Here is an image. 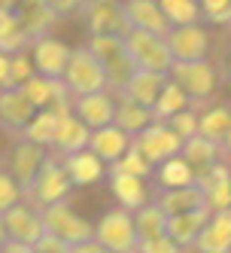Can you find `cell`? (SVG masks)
I'll return each instance as SVG.
<instances>
[{
    "instance_id": "obj_1",
    "label": "cell",
    "mask_w": 231,
    "mask_h": 253,
    "mask_svg": "<svg viewBox=\"0 0 231 253\" xmlns=\"http://www.w3.org/2000/svg\"><path fill=\"white\" fill-rule=\"evenodd\" d=\"M70 192H73V183H70L61 159L46 156L40 171L33 174L28 189L22 192V198H28V205H33V208H46V205H55V202H67Z\"/></svg>"
},
{
    "instance_id": "obj_2",
    "label": "cell",
    "mask_w": 231,
    "mask_h": 253,
    "mask_svg": "<svg viewBox=\"0 0 231 253\" xmlns=\"http://www.w3.org/2000/svg\"><path fill=\"white\" fill-rule=\"evenodd\" d=\"M122 46H125V55L134 61V67H140V70H158V74H167L170 64H173L167 43H165V37H158V34L125 28V31H122Z\"/></svg>"
},
{
    "instance_id": "obj_3",
    "label": "cell",
    "mask_w": 231,
    "mask_h": 253,
    "mask_svg": "<svg viewBox=\"0 0 231 253\" xmlns=\"http://www.w3.org/2000/svg\"><path fill=\"white\" fill-rule=\"evenodd\" d=\"M167 77L173 83H180L189 92L192 110H198L204 101H210L213 92H216V85H219V74H216V67H213L207 58H201V61H173L170 70H167Z\"/></svg>"
},
{
    "instance_id": "obj_4",
    "label": "cell",
    "mask_w": 231,
    "mask_h": 253,
    "mask_svg": "<svg viewBox=\"0 0 231 253\" xmlns=\"http://www.w3.org/2000/svg\"><path fill=\"white\" fill-rule=\"evenodd\" d=\"M95 241L106 247L110 253H137V229H134V213L125 208L106 211L95 223Z\"/></svg>"
},
{
    "instance_id": "obj_5",
    "label": "cell",
    "mask_w": 231,
    "mask_h": 253,
    "mask_svg": "<svg viewBox=\"0 0 231 253\" xmlns=\"http://www.w3.org/2000/svg\"><path fill=\"white\" fill-rule=\"evenodd\" d=\"M40 220H43V232L55 235V238L67 241V244H79L95 238V223H88L85 216H79L67 202H55L40 208Z\"/></svg>"
},
{
    "instance_id": "obj_6",
    "label": "cell",
    "mask_w": 231,
    "mask_h": 253,
    "mask_svg": "<svg viewBox=\"0 0 231 253\" xmlns=\"http://www.w3.org/2000/svg\"><path fill=\"white\" fill-rule=\"evenodd\" d=\"M61 83L67 85L70 95H88V92H100L106 88V77H103V64L92 55V49H70V61Z\"/></svg>"
},
{
    "instance_id": "obj_7",
    "label": "cell",
    "mask_w": 231,
    "mask_h": 253,
    "mask_svg": "<svg viewBox=\"0 0 231 253\" xmlns=\"http://www.w3.org/2000/svg\"><path fill=\"white\" fill-rule=\"evenodd\" d=\"M165 43L170 49L173 61H201L210 55V34L201 22L195 25H173L165 34Z\"/></svg>"
},
{
    "instance_id": "obj_8",
    "label": "cell",
    "mask_w": 231,
    "mask_h": 253,
    "mask_svg": "<svg viewBox=\"0 0 231 253\" xmlns=\"http://www.w3.org/2000/svg\"><path fill=\"white\" fill-rule=\"evenodd\" d=\"M134 147L143 153V156L152 162V165H158V162H165V159H170V156H180V150H183V137L176 134L167 122L152 119L140 134H134Z\"/></svg>"
},
{
    "instance_id": "obj_9",
    "label": "cell",
    "mask_w": 231,
    "mask_h": 253,
    "mask_svg": "<svg viewBox=\"0 0 231 253\" xmlns=\"http://www.w3.org/2000/svg\"><path fill=\"white\" fill-rule=\"evenodd\" d=\"M70 113L82 119L88 128H103L110 125L116 116V95L100 88V92H88V95H70Z\"/></svg>"
},
{
    "instance_id": "obj_10",
    "label": "cell",
    "mask_w": 231,
    "mask_h": 253,
    "mask_svg": "<svg viewBox=\"0 0 231 253\" xmlns=\"http://www.w3.org/2000/svg\"><path fill=\"white\" fill-rule=\"evenodd\" d=\"M31 61H33V70L49 80H61L64 70H67V61H70V46L55 40L52 34L33 40L31 43Z\"/></svg>"
},
{
    "instance_id": "obj_11",
    "label": "cell",
    "mask_w": 231,
    "mask_h": 253,
    "mask_svg": "<svg viewBox=\"0 0 231 253\" xmlns=\"http://www.w3.org/2000/svg\"><path fill=\"white\" fill-rule=\"evenodd\" d=\"M122 6V19H125V28H137V31H149L165 37L170 31V22L165 19L158 0H119Z\"/></svg>"
},
{
    "instance_id": "obj_12",
    "label": "cell",
    "mask_w": 231,
    "mask_h": 253,
    "mask_svg": "<svg viewBox=\"0 0 231 253\" xmlns=\"http://www.w3.org/2000/svg\"><path fill=\"white\" fill-rule=\"evenodd\" d=\"M3 216V226H6V238L12 241H22V244H37V238L43 235V220H40V208L33 205H12L9 211L0 213Z\"/></svg>"
},
{
    "instance_id": "obj_13",
    "label": "cell",
    "mask_w": 231,
    "mask_h": 253,
    "mask_svg": "<svg viewBox=\"0 0 231 253\" xmlns=\"http://www.w3.org/2000/svg\"><path fill=\"white\" fill-rule=\"evenodd\" d=\"M210 213L213 211L207 205L204 208H195V211H186V213H170L167 216V226H165L167 238H173V244L180 247V250H192L195 241H198V235H201V229L207 226Z\"/></svg>"
},
{
    "instance_id": "obj_14",
    "label": "cell",
    "mask_w": 231,
    "mask_h": 253,
    "mask_svg": "<svg viewBox=\"0 0 231 253\" xmlns=\"http://www.w3.org/2000/svg\"><path fill=\"white\" fill-rule=\"evenodd\" d=\"M46 147H40V143L33 140H25L19 137V143L12 147V156H9V174L15 177V183L22 186V192L28 189V183L33 180V174L40 171V165L46 162Z\"/></svg>"
},
{
    "instance_id": "obj_15",
    "label": "cell",
    "mask_w": 231,
    "mask_h": 253,
    "mask_svg": "<svg viewBox=\"0 0 231 253\" xmlns=\"http://www.w3.org/2000/svg\"><path fill=\"white\" fill-rule=\"evenodd\" d=\"M192 250H198V253H228L231 250V208L210 213V220L201 229Z\"/></svg>"
},
{
    "instance_id": "obj_16",
    "label": "cell",
    "mask_w": 231,
    "mask_h": 253,
    "mask_svg": "<svg viewBox=\"0 0 231 253\" xmlns=\"http://www.w3.org/2000/svg\"><path fill=\"white\" fill-rule=\"evenodd\" d=\"M88 137H92V128L76 119L73 113H61L58 116V125H55V134H52V143L49 147L55 150L58 156H67V153H76V150H85L88 147Z\"/></svg>"
},
{
    "instance_id": "obj_17",
    "label": "cell",
    "mask_w": 231,
    "mask_h": 253,
    "mask_svg": "<svg viewBox=\"0 0 231 253\" xmlns=\"http://www.w3.org/2000/svg\"><path fill=\"white\" fill-rule=\"evenodd\" d=\"M61 165H64V171H67V177H70L73 186H92V183H98V180L106 174V165L88 147L61 156Z\"/></svg>"
},
{
    "instance_id": "obj_18",
    "label": "cell",
    "mask_w": 231,
    "mask_h": 253,
    "mask_svg": "<svg viewBox=\"0 0 231 253\" xmlns=\"http://www.w3.org/2000/svg\"><path fill=\"white\" fill-rule=\"evenodd\" d=\"M131 140H134L131 134H125L116 122H110V125H103V128L92 131V137H88V150H92L103 165H113V162L131 147Z\"/></svg>"
},
{
    "instance_id": "obj_19",
    "label": "cell",
    "mask_w": 231,
    "mask_h": 253,
    "mask_svg": "<svg viewBox=\"0 0 231 253\" xmlns=\"http://www.w3.org/2000/svg\"><path fill=\"white\" fill-rule=\"evenodd\" d=\"M33 107L25 95L22 88H12V85H0V125L9 131H22L28 119L33 116Z\"/></svg>"
},
{
    "instance_id": "obj_20",
    "label": "cell",
    "mask_w": 231,
    "mask_h": 253,
    "mask_svg": "<svg viewBox=\"0 0 231 253\" xmlns=\"http://www.w3.org/2000/svg\"><path fill=\"white\" fill-rule=\"evenodd\" d=\"M85 22H88L92 34H122L125 31L119 0H85Z\"/></svg>"
},
{
    "instance_id": "obj_21",
    "label": "cell",
    "mask_w": 231,
    "mask_h": 253,
    "mask_svg": "<svg viewBox=\"0 0 231 253\" xmlns=\"http://www.w3.org/2000/svg\"><path fill=\"white\" fill-rule=\"evenodd\" d=\"M165 83H167V74H158V70H140L137 67L119 95H125V98H131V101H137V104H143V107L152 110V104H155L158 92L165 88Z\"/></svg>"
},
{
    "instance_id": "obj_22",
    "label": "cell",
    "mask_w": 231,
    "mask_h": 253,
    "mask_svg": "<svg viewBox=\"0 0 231 253\" xmlns=\"http://www.w3.org/2000/svg\"><path fill=\"white\" fill-rule=\"evenodd\" d=\"M110 171V192L116 198L119 208L125 211H137L140 205H146V180L143 177H134V174H122V171Z\"/></svg>"
},
{
    "instance_id": "obj_23",
    "label": "cell",
    "mask_w": 231,
    "mask_h": 253,
    "mask_svg": "<svg viewBox=\"0 0 231 253\" xmlns=\"http://www.w3.org/2000/svg\"><path fill=\"white\" fill-rule=\"evenodd\" d=\"M152 202L162 208L167 216L170 213H186V211H195V208H204V189L198 183H189V186H173V189H158V195Z\"/></svg>"
},
{
    "instance_id": "obj_24",
    "label": "cell",
    "mask_w": 231,
    "mask_h": 253,
    "mask_svg": "<svg viewBox=\"0 0 231 253\" xmlns=\"http://www.w3.org/2000/svg\"><path fill=\"white\" fill-rule=\"evenodd\" d=\"M15 9H19V22H22L25 34L31 37V43L46 37V34L52 31V25L58 22V12L49 3H31V0H22Z\"/></svg>"
},
{
    "instance_id": "obj_25",
    "label": "cell",
    "mask_w": 231,
    "mask_h": 253,
    "mask_svg": "<svg viewBox=\"0 0 231 253\" xmlns=\"http://www.w3.org/2000/svg\"><path fill=\"white\" fill-rule=\"evenodd\" d=\"M180 156L192 165V171H195V177H198L201 171H207L210 165H216V162L222 159V153H219V147L213 140H207V137H201V134H192V137H186L183 140V150H180Z\"/></svg>"
},
{
    "instance_id": "obj_26",
    "label": "cell",
    "mask_w": 231,
    "mask_h": 253,
    "mask_svg": "<svg viewBox=\"0 0 231 253\" xmlns=\"http://www.w3.org/2000/svg\"><path fill=\"white\" fill-rule=\"evenodd\" d=\"M113 122H116L125 134L134 137V134H140V131H143L146 125L152 122V110H149V107H143V104H137V101H131V98H125V95H119Z\"/></svg>"
},
{
    "instance_id": "obj_27",
    "label": "cell",
    "mask_w": 231,
    "mask_h": 253,
    "mask_svg": "<svg viewBox=\"0 0 231 253\" xmlns=\"http://www.w3.org/2000/svg\"><path fill=\"white\" fill-rule=\"evenodd\" d=\"M189 107H192V98H189V92H186V88H183L180 83H173V80L167 77L165 88L158 92V98H155V104H152V119L165 122V119H170L173 113L189 110Z\"/></svg>"
},
{
    "instance_id": "obj_28",
    "label": "cell",
    "mask_w": 231,
    "mask_h": 253,
    "mask_svg": "<svg viewBox=\"0 0 231 253\" xmlns=\"http://www.w3.org/2000/svg\"><path fill=\"white\" fill-rule=\"evenodd\" d=\"M152 177H155V183L162 186V189L195 183V171H192V165H189L183 156H170L165 162H158V165L152 168Z\"/></svg>"
},
{
    "instance_id": "obj_29",
    "label": "cell",
    "mask_w": 231,
    "mask_h": 253,
    "mask_svg": "<svg viewBox=\"0 0 231 253\" xmlns=\"http://www.w3.org/2000/svg\"><path fill=\"white\" fill-rule=\"evenodd\" d=\"M58 116H61V110H55V107H40V110H33V116L28 119V125L19 134L25 140L40 143V147H49L52 134H55V125H58Z\"/></svg>"
},
{
    "instance_id": "obj_30",
    "label": "cell",
    "mask_w": 231,
    "mask_h": 253,
    "mask_svg": "<svg viewBox=\"0 0 231 253\" xmlns=\"http://www.w3.org/2000/svg\"><path fill=\"white\" fill-rule=\"evenodd\" d=\"M228 125H231V107L216 104V107H207L204 113H198V134L207 137V140H213L216 147L222 143Z\"/></svg>"
},
{
    "instance_id": "obj_31",
    "label": "cell",
    "mask_w": 231,
    "mask_h": 253,
    "mask_svg": "<svg viewBox=\"0 0 231 253\" xmlns=\"http://www.w3.org/2000/svg\"><path fill=\"white\" fill-rule=\"evenodd\" d=\"M134 213V229H137V238H152V235H165V226H167V213L158 208L155 202H146L140 205Z\"/></svg>"
},
{
    "instance_id": "obj_32",
    "label": "cell",
    "mask_w": 231,
    "mask_h": 253,
    "mask_svg": "<svg viewBox=\"0 0 231 253\" xmlns=\"http://www.w3.org/2000/svg\"><path fill=\"white\" fill-rule=\"evenodd\" d=\"M31 46V37L25 34L22 22H19V9L12 15H6L3 22H0V52H6V55H15V52H22Z\"/></svg>"
},
{
    "instance_id": "obj_33",
    "label": "cell",
    "mask_w": 231,
    "mask_h": 253,
    "mask_svg": "<svg viewBox=\"0 0 231 253\" xmlns=\"http://www.w3.org/2000/svg\"><path fill=\"white\" fill-rule=\"evenodd\" d=\"M134 61L125 55V49L119 52V55H113L110 61H103V77H106V88H113V92L119 95L122 88H125V83L131 80V74H134Z\"/></svg>"
},
{
    "instance_id": "obj_34",
    "label": "cell",
    "mask_w": 231,
    "mask_h": 253,
    "mask_svg": "<svg viewBox=\"0 0 231 253\" xmlns=\"http://www.w3.org/2000/svg\"><path fill=\"white\" fill-rule=\"evenodd\" d=\"M165 19L173 25H195L201 22V9H198V0H158Z\"/></svg>"
},
{
    "instance_id": "obj_35",
    "label": "cell",
    "mask_w": 231,
    "mask_h": 253,
    "mask_svg": "<svg viewBox=\"0 0 231 253\" xmlns=\"http://www.w3.org/2000/svg\"><path fill=\"white\" fill-rule=\"evenodd\" d=\"M106 168L122 171V174H134V177H143V180H146V177H152V168H155V165L134 147V140H131V147L122 153V156L113 162V165H106Z\"/></svg>"
},
{
    "instance_id": "obj_36",
    "label": "cell",
    "mask_w": 231,
    "mask_h": 253,
    "mask_svg": "<svg viewBox=\"0 0 231 253\" xmlns=\"http://www.w3.org/2000/svg\"><path fill=\"white\" fill-rule=\"evenodd\" d=\"M88 49H92V55L103 64V61H110L113 55H119L125 46H122V34H92Z\"/></svg>"
},
{
    "instance_id": "obj_37",
    "label": "cell",
    "mask_w": 231,
    "mask_h": 253,
    "mask_svg": "<svg viewBox=\"0 0 231 253\" xmlns=\"http://www.w3.org/2000/svg\"><path fill=\"white\" fill-rule=\"evenodd\" d=\"M198 9L210 25H231V0H198Z\"/></svg>"
},
{
    "instance_id": "obj_38",
    "label": "cell",
    "mask_w": 231,
    "mask_h": 253,
    "mask_svg": "<svg viewBox=\"0 0 231 253\" xmlns=\"http://www.w3.org/2000/svg\"><path fill=\"white\" fill-rule=\"evenodd\" d=\"M37 70H33V61H31V55L22 49V52H15V55H9V83L6 85H12V88H19L28 77H33Z\"/></svg>"
},
{
    "instance_id": "obj_39",
    "label": "cell",
    "mask_w": 231,
    "mask_h": 253,
    "mask_svg": "<svg viewBox=\"0 0 231 253\" xmlns=\"http://www.w3.org/2000/svg\"><path fill=\"white\" fill-rule=\"evenodd\" d=\"M165 122H167V125H170V128L180 134L183 140H186V137H192V134H198V110H192V107H189V110L173 113V116H170V119H165Z\"/></svg>"
},
{
    "instance_id": "obj_40",
    "label": "cell",
    "mask_w": 231,
    "mask_h": 253,
    "mask_svg": "<svg viewBox=\"0 0 231 253\" xmlns=\"http://www.w3.org/2000/svg\"><path fill=\"white\" fill-rule=\"evenodd\" d=\"M204 202H207L210 211L231 208V177L228 180H219V183H213L210 189H204Z\"/></svg>"
},
{
    "instance_id": "obj_41",
    "label": "cell",
    "mask_w": 231,
    "mask_h": 253,
    "mask_svg": "<svg viewBox=\"0 0 231 253\" xmlns=\"http://www.w3.org/2000/svg\"><path fill=\"white\" fill-rule=\"evenodd\" d=\"M19 202H22V186L15 183V177L9 171H0V213Z\"/></svg>"
},
{
    "instance_id": "obj_42",
    "label": "cell",
    "mask_w": 231,
    "mask_h": 253,
    "mask_svg": "<svg viewBox=\"0 0 231 253\" xmlns=\"http://www.w3.org/2000/svg\"><path fill=\"white\" fill-rule=\"evenodd\" d=\"M137 253H183V250L176 247L173 238H167V232H165V235H152V238H140Z\"/></svg>"
},
{
    "instance_id": "obj_43",
    "label": "cell",
    "mask_w": 231,
    "mask_h": 253,
    "mask_svg": "<svg viewBox=\"0 0 231 253\" xmlns=\"http://www.w3.org/2000/svg\"><path fill=\"white\" fill-rule=\"evenodd\" d=\"M67 250H70V244L55 238V235H49V232H43L37 238V244H33V253H67Z\"/></svg>"
},
{
    "instance_id": "obj_44",
    "label": "cell",
    "mask_w": 231,
    "mask_h": 253,
    "mask_svg": "<svg viewBox=\"0 0 231 253\" xmlns=\"http://www.w3.org/2000/svg\"><path fill=\"white\" fill-rule=\"evenodd\" d=\"M46 3L55 9L58 15H67V12H76V9H82L85 6V0H46Z\"/></svg>"
},
{
    "instance_id": "obj_45",
    "label": "cell",
    "mask_w": 231,
    "mask_h": 253,
    "mask_svg": "<svg viewBox=\"0 0 231 253\" xmlns=\"http://www.w3.org/2000/svg\"><path fill=\"white\" fill-rule=\"evenodd\" d=\"M67 253H110L106 247H100L95 238H88V241H79V244H70Z\"/></svg>"
},
{
    "instance_id": "obj_46",
    "label": "cell",
    "mask_w": 231,
    "mask_h": 253,
    "mask_svg": "<svg viewBox=\"0 0 231 253\" xmlns=\"http://www.w3.org/2000/svg\"><path fill=\"white\" fill-rule=\"evenodd\" d=\"M0 253H33V247H31V244H22V241L6 238L3 244H0Z\"/></svg>"
},
{
    "instance_id": "obj_47",
    "label": "cell",
    "mask_w": 231,
    "mask_h": 253,
    "mask_svg": "<svg viewBox=\"0 0 231 253\" xmlns=\"http://www.w3.org/2000/svg\"><path fill=\"white\" fill-rule=\"evenodd\" d=\"M9 83V55L6 52H0V85Z\"/></svg>"
},
{
    "instance_id": "obj_48",
    "label": "cell",
    "mask_w": 231,
    "mask_h": 253,
    "mask_svg": "<svg viewBox=\"0 0 231 253\" xmlns=\"http://www.w3.org/2000/svg\"><path fill=\"white\" fill-rule=\"evenodd\" d=\"M219 153H222V156H231V125H228V131H225V137H222V143H219Z\"/></svg>"
},
{
    "instance_id": "obj_49",
    "label": "cell",
    "mask_w": 231,
    "mask_h": 253,
    "mask_svg": "<svg viewBox=\"0 0 231 253\" xmlns=\"http://www.w3.org/2000/svg\"><path fill=\"white\" fill-rule=\"evenodd\" d=\"M6 241V226H3V216H0V244Z\"/></svg>"
},
{
    "instance_id": "obj_50",
    "label": "cell",
    "mask_w": 231,
    "mask_h": 253,
    "mask_svg": "<svg viewBox=\"0 0 231 253\" xmlns=\"http://www.w3.org/2000/svg\"><path fill=\"white\" fill-rule=\"evenodd\" d=\"M31 3H46V0H31Z\"/></svg>"
},
{
    "instance_id": "obj_51",
    "label": "cell",
    "mask_w": 231,
    "mask_h": 253,
    "mask_svg": "<svg viewBox=\"0 0 231 253\" xmlns=\"http://www.w3.org/2000/svg\"><path fill=\"white\" fill-rule=\"evenodd\" d=\"M228 34H231V25H228Z\"/></svg>"
},
{
    "instance_id": "obj_52",
    "label": "cell",
    "mask_w": 231,
    "mask_h": 253,
    "mask_svg": "<svg viewBox=\"0 0 231 253\" xmlns=\"http://www.w3.org/2000/svg\"><path fill=\"white\" fill-rule=\"evenodd\" d=\"M0 3H3V0H0Z\"/></svg>"
},
{
    "instance_id": "obj_53",
    "label": "cell",
    "mask_w": 231,
    "mask_h": 253,
    "mask_svg": "<svg viewBox=\"0 0 231 253\" xmlns=\"http://www.w3.org/2000/svg\"><path fill=\"white\" fill-rule=\"evenodd\" d=\"M228 165H231V162H228Z\"/></svg>"
},
{
    "instance_id": "obj_54",
    "label": "cell",
    "mask_w": 231,
    "mask_h": 253,
    "mask_svg": "<svg viewBox=\"0 0 231 253\" xmlns=\"http://www.w3.org/2000/svg\"><path fill=\"white\" fill-rule=\"evenodd\" d=\"M228 253H231V250H228Z\"/></svg>"
}]
</instances>
